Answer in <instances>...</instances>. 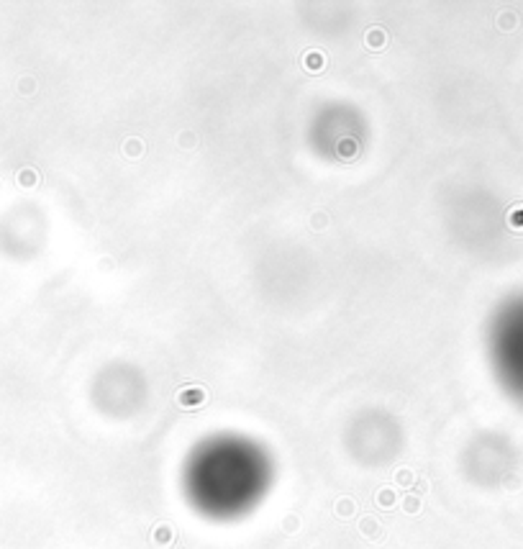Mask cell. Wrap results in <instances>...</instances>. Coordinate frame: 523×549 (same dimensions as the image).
Returning a JSON list of instances; mask_svg holds the SVG:
<instances>
[{"mask_svg":"<svg viewBox=\"0 0 523 549\" xmlns=\"http://www.w3.org/2000/svg\"><path fill=\"white\" fill-rule=\"evenodd\" d=\"M349 447L362 462H387L400 447V429L387 413L367 411L349 429Z\"/></svg>","mask_w":523,"mask_h":549,"instance_id":"cell-4","label":"cell"},{"mask_svg":"<svg viewBox=\"0 0 523 549\" xmlns=\"http://www.w3.org/2000/svg\"><path fill=\"white\" fill-rule=\"evenodd\" d=\"M147 398V380L139 367L128 362L105 364L93 380V400L110 416H128L141 408Z\"/></svg>","mask_w":523,"mask_h":549,"instance_id":"cell-3","label":"cell"},{"mask_svg":"<svg viewBox=\"0 0 523 549\" xmlns=\"http://www.w3.org/2000/svg\"><path fill=\"white\" fill-rule=\"evenodd\" d=\"M275 482V459L259 439L236 431L211 434L187 454L180 485L195 513L239 521L262 506Z\"/></svg>","mask_w":523,"mask_h":549,"instance_id":"cell-1","label":"cell"},{"mask_svg":"<svg viewBox=\"0 0 523 549\" xmlns=\"http://www.w3.org/2000/svg\"><path fill=\"white\" fill-rule=\"evenodd\" d=\"M308 139L313 149L326 159H354L364 149L367 121L349 103H326L313 115Z\"/></svg>","mask_w":523,"mask_h":549,"instance_id":"cell-2","label":"cell"}]
</instances>
